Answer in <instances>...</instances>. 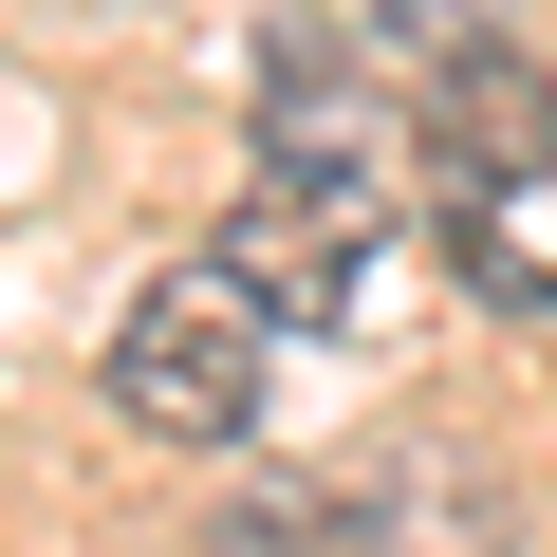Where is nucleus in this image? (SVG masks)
Instances as JSON below:
<instances>
[{
    "label": "nucleus",
    "instance_id": "6",
    "mask_svg": "<svg viewBox=\"0 0 557 557\" xmlns=\"http://www.w3.org/2000/svg\"><path fill=\"white\" fill-rule=\"evenodd\" d=\"M446 260L483 278L502 317H557V260H539V242H502V205H446Z\"/></svg>",
    "mask_w": 557,
    "mask_h": 557
},
{
    "label": "nucleus",
    "instance_id": "1",
    "mask_svg": "<svg viewBox=\"0 0 557 557\" xmlns=\"http://www.w3.org/2000/svg\"><path fill=\"white\" fill-rule=\"evenodd\" d=\"M260 298H242V278L223 260H186V278H149V298L112 317V409L149 428V446H242L260 428Z\"/></svg>",
    "mask_w": 557,
    "mask_h": 557
},
{
    "label": "nucleus",
    "instance_id": "5",
    "mask_svg": "<svg viewBox=\"0 0 557 557\" xmlns=\"http://www.w3.org/2000/svg\"><path fill=\"white\" fill-rule=\"evenodd\" d=\"M205 557H372V520H354V483H317V465H260V483L205 502Z\"/></svg>",
    "mask_w": 557,
    "mask_h": 557
},
{
    "label": "nucleus",
    "instance_id": "3",
    "mask_svg": "<svg viewBox=\"0 0 557 557\" xmlns=\"http://www.w3.org/2000/svg\"><path fill=\"white\" fill-rule=\"evenodd\" d=\"M260 168H278V186H372V205H391V112H372V75H354L335 20H278V38H260Z\"/></svg>",
    "mask_w": 557,
    "mask_h": 557
},
{
    "label": "nucleus",
    "instance_id": "4",
    "mask_svg": "<svg viewBox=\"0 0 557 557\" xmlns=\"http://www.w3.org/2000/svg\"><path fill=\"white\" fill-rule=\"evenodd\" d=\"M223 278L260 317H372V186H242V223H223Z\"/></svg>",
    "mask_w": 557,
    "mask_h": 557
},
{
    "label": "nucleus",
    "instance_id": "2",
    "mask_svg": "<svg viewBox=\"0 0 557 557\" xmlns=\"http://www.w3.org/2000/svg\"><path fill=\"white\" fill-rule=\"evenodd\" d=\"M409 149H428L446 205H520V186H557V75H539L520 38H428Z\"/></svg>",
    "mask_w": 557,
    "mask_h": 557
}]
</instances>
